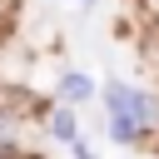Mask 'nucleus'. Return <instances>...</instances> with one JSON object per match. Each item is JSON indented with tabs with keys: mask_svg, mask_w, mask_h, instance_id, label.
Segmentation results:
<instances>
[{
	"mask_svg": "<svg viewBox=\"0 0 159 159\" xmlns=\"http://www.w3.org/2000/svg\"><path fill=\"white\" fill-rule=\"evenodd\" d=\"M70 149H75V159H99V154H94V149H89V144H84V139H75V144H70Z\"/></svg>",
	"mask_w": 159,
	"mask_h": 159,
	"instance_id": "obj_4",
	"label": "nucleus"
},
{
	"mask_svg": "<svg viewBox=\"0 0 159 159\" xmlns=\"http://www.w3.org/2000/svg\"><path fill=\"white\" fill-rule=\"evenodd\" d=\"M55 89H60V99H65L70 109H75V104H84V99H94V80H89L84 70H65Z\"/></svg>",
	"mask_w": 159,
	"mask_h": 159,
	"instance_id": "obj_1",
	"label": "nucleus"
},
{
	"mask_svg": "<svg viewBox=\"0 0 159 159\" xmlns=\"http://www.w3.org/2000/svg\"><path fill=\"white\" fill-rule=\"evenodd\" d=\"M0 149L20 154V119H15V114H5V109H0Z\"/></svg>",
	"mask_w": 159,
	"mask_h": 159,
	"instance_id": "obj_3",
	"label": "nucleus"
},
{
	"mask_svg": "<svg viewBox=\"0 0 159 159\" xmlns=\"http://www.w3.org/2000/svg\"><path fill=\"white\" fill-rule=\"evenodd\" d=\"M149 10H154V20H159V0H149Z\"/></svg>",
	"mask_w": 159,
	"mask_h": 159,
	"instance_id": "obj_6",
	"label": "nucleus"
},
{
	"mask_svg": "<svg viewBox=\"0 0 159 159\" xmlns=\"http://www.w3.org/2000/svg\"><path fill=\"white\" fill-rule=\"evenodd\" d=\"M0 159H30V154H10V149H0Z\"/></svg>",
	"mask_w": 159,
	"mask_h": 159,
	"instance_id": "obj_5",
	"label": "nucleus"
},
{
	"mask_svg": "<svg viewBox=\"0 0 159 159\" xmlns=\"http://www.w3.org/2000/svg\"><path fill=\"white\" fill-rule=\"evenodd\" d=\"M45 129H50V139H60V144H75V139H80V114H75L70 104H60V109L50 114V124H45Z\"/></svg>",
	"mask_w": 159,
	"mask_h": 159,
	"instance_id": "obj_2",
	"label": "nucleus"
}]
</instances>
